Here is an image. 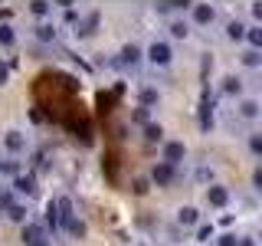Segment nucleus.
<instances>
[{
  "instance_id": "17",
  "label": "nucleus",
  "mask_w": 262,
  "mask_h": 246,
  "mask_svg": "<svg viewBox=\"0 0 262 246\" xmlns=\"http://www.w3.org/2000/svg\"><path fill=\"white\" fill-rule=\"evenodd\" d=\"M7 217H10L13 223H27V207H23V203H13V207L7 210Z\"/></svg>"
},
{
  "instance_id": "29",
  "label": "nucleus",
  "mask_w": 262,
  "mask_h": 246,
  "mask_svg": "<svg viewBox=\"0 0 262 246\" xmlns=\"http://www.w3.org/2000/svg\"><path fill=\"white\" fill-rule=\"evenodd\" d=\"M249 151L262 158V135H252V138H249Z\"/></svg>"
},
{
  "instance_id": "18",
  "label": "nucleus",
  "mask_w": 262,
  "mask_h": 246,
  "mask_svg": "<svg viewBox=\"0 0 262 246\" xmlns=\"http://www.w3.org/2000/svg\"><path fill=\"white\" fill-rule=\"evenodd\" d=\"M239 115H243V118H256V115H259V105L252 102V98H246V102H239Z\"/></svg>"
},
{
  "instance_id": "2",
  "label": "nucleus",
  "mask_w": 262,
  "mask_h": 246,
  "mask_svg": "<svg viewBox=\"0 0 262 246\" xmlns=\"http://www.w3.org/2000/svg\"><path fill=\"white\" fill-rule=\"evenodd\" d=\"M147 59H151L154 66H170V59H174V49H170V43L158 39V43H151V49H147Z\"/></svg>"
},
{
  "instance_id": "11",
  "label": "nucleus",
  "mask_w": 262,
  "mask_h": 246,
  "mask_svg": "<svg viewBox=\"0 0 262 246\" xmlns=\"http://www.w3.org/2000/svg\"><path fill=\"white\" fill-rule=\"evenodd\" d=\"M138 102L144 105V109H151V105H158L161 102V95H158V89H151V86H144L141 92H138Z\"/></svg>"
},
{
  "instance_id": "16",
  "label": "nucleus",
  "mask_w": 262,
  "mask_h": 246,
  "mask_svg": "<svg viewBox=\"0 0 262 246\" xmlns=\"http://www.w3.org/2000/svg\"><path fill=\"white\" fill-rule=\"evenodd\" d=\"M246 30H249V27H243L239 20H233V23L226 27V36H229V39H246Z\"/></svg>"
},
{
  "instance_id": "28",
  "label": "nucleus",
  "mask_w": 262,
  "mask_h": 246,
  "mask_svg": "<svg viewBox=\"0 0 262 246\" xmlns=\"http://www.w3.org/2000/svg\"><path fill=\"white\" fill-rule=\"evenodd\" d=\"M216 246H239V236H233V233H223L216 240Z\"/></svg>"
},
{
  "instance_id": "22",
  "label": "nucleus",
  "mask_w": 262,
  "mask_h": 246,
  "mask_svg": "<svg viewBox=\"0 0 262 246\" xmlns=\"http://www.w3.org/2000/svg\"><path fill=\"white\" fill-rule=\"evenodd\" d=\"M144 138H147V141H161V138H164V128L151 121V125H144Z\"/></svg>"
},
{
  "instance_id": "25",
  "label": "nucleus",
  "mask_w": 262,
  "mask_h": 246,
  "mask_svg": "<svg viewBox=\"0 0 262 246\" xmlns=\"http://www.w3.org/2000/svg\"><path fill=\"white\" fill-rule=\"evenodd\" d=\"M16 171H20V164H16V161L0 158V174H10V177H16Z\"/></svg>"
},
{
  "instance_id": "34",
  "label": "nucleus",
  "mask_w": 262,
  "mask_h": 246,
  "mask_svg": "<svg viewBox=\"0 0 262 246\" xmlns=\"http://www.w3.org/2000/svg\"><path fill=\"white\" fill-rule=\"evenodd\" d=\"M252 187H256V191H262V168L252 171Z\"/></svg>"
},
{
  "instance_id": "14",
  "label": "nucleus",
  "mask_w": 262,
  "mask_h": 246,
  "mask_svg": "<svg viewBox=\"0 0 262 246\" xmlns=\"http://www.w3.org/2000/svg\"><path fill=\"white\" fill-rule=\"evenodd\" d=\"M131 121H135V125H151V109H144V105H138V109L131 112Z\"/></svg>"
},
{
  "instance_id": "13",
  "label": "nucleus",
  "mask_w": 262,
  "mask_h": 246,
  "mask_svg": "<svg viewBox=\"0 0 262 246\" xmlns=\"http://www.w3.org/2000/svg\"><path fill=\"white\" fill-rule=\"evenodd\" d=\"M66 230H69V233H72V236H76V240H82V236H85V233H89V227H85V220H76V217H72V220H69V223H66Z\"/></svg>"
},
{
  "instance_id": "15",
  "label": "nucleus",
  "mask_w": 262,
  "mask_h": 246,
  "mask_svg": "<svg viewBox=\"0 0 262 246\" xmlns=\"http://www.w3.org/2000/svg\"><path fill=\"white\" fill-rule=\"evenodd\" d=\"M246 39H249V46L259 53V49H262V27H249V30H246Z\"/></svg>"
},
{
  "instance_id": "12",
  "label": "nucleus",
  "mask_w": 262,
  "mask_h": 246,
  "mask_svg": "<svg viewBox=\"0 0 262 246\" xmlns=\"http://www.w3.org/2000/svg\"><path fill=\"white\" fill-rule=\"evenodd\" d=\"M13 187H16L20 194H36V177H16Z\"/></svg>"
},
{
  "instance_id": "9",
  "label": "nucleus",
  "mask_w": 262,
  "mask_h": 246,
  "mask_svg": "<svg viewBox=\"0 0 262 246\" xmlns=\"http://www.w3.org/2000/svg\"><path fill=\"white\" fill-rule=\"evenodd\" d=\"M177 223L180 227H196V223H200V210L190 207V203H187V207H180L177 210Z\"/></svg>"
},
{
  "instance_id": "33",
  "label": "nucleus",
  "mask_w": 262,
  "mask_h": 246,
  "mask_svg": "<svg viewBox=\"0 0 262 246\" xmlns=\"http://www.w3.org/2000/svg\"><path fill=\"white\" fill-rule=\"evenodd\" d=\"M7 79H10V66L0 59V86H7Z\"/></svg>"
},
{
  "instance_id": "37",
  "label": "nucleus",
  "mask_w": 262,
  "mask_h": 246,
  "mask_svg": "<svg viewBox=\"0 0 262 246\" xmlns=\"http://www.w3.org/2000/svg\"><path fill=\"white\" fill-rule=\"evenodd\" d=\"M0 20H10V7H4V4H0Z\"/></svg>"
},
{
  "instance_id": "35",
  "label": "nucleus",
  "mask_w": 262,
  "mask_h": 246,
  "mask_svg": "<svg viewBox=\"0 0 262 246\" xmlns=\"http://www.w3.org/2000/svg\"><path fill=\"white\" fill-rule=\"evenodd\" d=\"M30 121H33V125H39V121H43V112H39V109H30Z\"/></svg>"
},
{
  "instance_id": "5",
  "label": "nucleus",
  "mask_w": 262,
  "mask_h": 246,
  "mask_svg": "<svg viewBox=\"0 0 262 246\" xmlns=\"http://www.w3.org/2000/svg\"><path fill=\"white\" fill-rule=\"evenodd\" d=\"M151 180L158 187H167V184H174V168H170V164H164V161H158L151 168Z\"/></svg>"
},
{
  "instance_id": "20",
  "label": "nucleus",
  "mask_w": 262,
  "mask_h": 246,
  "mask_svg": "<svg viewBox=\"0 0 262 246\" xmlns=\"http://www.w3.org/2000/svg\"><path fill=\"white\" fill-rule=\"evenodd\" d=\"M13 43H16V33L7 23H0V46H13Z\"/></svg>"
},
{
  "instance_id": "27",
  "label": "nucleus",
  "mask_w": 262,
  "mask_h": 246,
  "mask_svg": "<svg viewBox=\"0 0 262 246\" xmlns=\"http://www.w3.org/2000/svg\"><path fill=\"white\" fill-rule=\"evenodd\" d=\"M95 27H98V10L89 13V20H82V33H95Z\"/></svg>"
},
{
  "instance_id": "31",
  "label": "nucleus",
  "mask_w": 262,
  "mask_h": 246,
  "mask_svg": "<svg viewBox=\"0 0 262 246\" xmlns=\"http://www.w3.org/2000/svg\"><path fill=\"white\" fill-rule=\"evenodd\" d=\"M243 63H246V66H259V63H262V56L256 53V49H249V53L243 56Z\"/></svg>"
},
{
  "instance_id": "24",
  "label": "nucleus",
  "mask_w": 262,
  "mask_h": 246,
  "mask_svg": "<svg viewBox=\"0 0 262 246\" xmlns=\"http://www.w3.org/2000/svg\"><path fill=\"white\" fill-rule=\"evenodd\" d=\"M187 33H190V27H187V23H184V20H174V23H170V36H177V39H184V36H187Z\"/></svg>"
},
{
  "instance_id": "6",
  "label": "nucleus",
  "mask_w": 262,
  "mask_h": 246,
  "mask_svg": "<svg viewBox=\"0 0 262 246\" xmlns=\"http://www.w3.org/2000/svg\"><path fill=\"white\" fill-rule=\"evenodd\" d=\"M53 210H56V217H59V227H66V223L72 220V200H69L66 194L53 200Z\"/></svg>"
},
{
  "instance_id": "30",
  "label": "nucleus",
  "mask_w": 262,
  "mask_h": 246,
  "mask_svg": "<svg viewBox=\"0 0 262 246\" xmlns=\"http://www.w3.org/2000/svg\"><path fill=\"white\" fill-rule=\"evenodd\" d=\"M30 10L36 13V16H46V10H49V4H43V0H33V4H30Z\"/></svg>"
},
{
  "instance_id": "4",
  "label": "nucleus",
  "mask_w": 262,
  "mask_h": 246,
  "mask_svg": "<svg viewBox=\"0 0 262 246\" xmlns=\"http://www.w3.org/2000/svg\"><path fill=\"white\" fill-rule=\"evenodd\" d=\"M190 20L196 23V27H207V23L216 20V10H213L210 4H193L190 7Z\"/></svg>"
},
{
  "instance_id": "7",
  "label": "nucleus",
  "mask_w": 262,
  "mask_h": 246,
  "mask_svg": "<svg viewBox=\"0 0 262 246\" xmlns=\"http://www.w3.org/2000/svg\"><path fill=\"white\" fill-rule=\"evenodd\" d=\"M141 46H138V43H128V46H121V53H118V63L121 66H138V63H141Z\"/></svg>"
},
{
  "instance_id": "21",
  "label": "nucleus",
  "mask_w": 262,
  "mask_h": 246,
  "mask_svg": "<svg viewBox=\"0 0 262 246\" xmlns=\"http://www.w3.org/2000/svg\"><path fill=\"white\" fill-rule=\"evenodd\" d=\"M239 89H243V82L236 79V76H226V79H223V92H229V95H239Z\"/></svg>"
},
{
  "instance_id": "36",
  "label": "nucleus",
  "mask_w": 262,
  "mask_h": 246,
  "mask_svg": "<svg viewBox=\"0 0 262 246\" xmlns=\"http://www.w3.org/2000/svg\"><path fill=\"white\" fill-rule=\"evenodd\" d=\"M252 16H256V20H262V0H259V4H252Z\"/></svg>"
},
{
  "instance_id": "1",
  "label": "nucleus",
  "mask_w": 262,
  "mask_h": 246,
  "mask_svg": "<svg viewBox=\"0 0 262 246\" xmlns=\"http://www.w3.org/2000/svg\"><path fill=\"white\" fill-rule=\"evenodd\" d=\"M46 233L49 230L39 227V223H23V246H49Z\"/></svg>"
},
{
  "instance_id": "26",
  "label": "nucleus",
  "mask_w": 262,
  "mask_h": 246,
  "mask_svg": "<svg viewBox=\"0 0 262 246\" xmlns=\"http://www.w3.org/2000/svg\"><path fill=\"white\" fill-rule=\"evenodd\" d=\"M13 203H16V197H13V191H0V210H10L13 207Z\"/></svg>"
},
{
  "instance_id": "38",
  "label": "nucleus",
  "mask_w": 262,
  "mask_h": 246,
  "mask_svg": "<svg viewBox=\"0 0 262 246\" xmlns=\"http://www.w3.org/2000/svg\"><path fill=\"white\" fill-rule=\"evenodd\" d=\"M239 246H256V243H252V240H246V236H243V240H239Z\"/></svg>"
},
{
  "instance_id": "3",
  "label": "nucleus",
  "mask_w": 262,
  "mask_h": 246,
  "mask_svg": "<svg viewBox=\"0 0 262 246\" xmlns=\"http://www.w3.org/2000/svg\"><path fill=\"white\" fill-rule=\"evenodd\" d=\"M187 158V148L184 141H164V154H161V161L164 164H170V168H177L180 161Z\"/></svg>"
},
{
  "instance_id": "19",
  "label": "nucleus",
  "mask_w": 262,
  "mask_h": 246,
  "mask_svg": "<svg viewBox=\"0 0 262 246\" xmlns=\"http://www.w3.org/2000/svg\"><path fill=\"white\" fill-rule=\"evenodd\" d=\"M36 39H43V43H53V39H56V30L49 27V23H39V27H36Z\"/></svg>"
},
{
  "instance_id": "8",
  "label": "nucleus",
  "mask_w": 262,
  "mask_h": 246,
  "mask_svg": "<svg viewBox=\"0 0 262 246\" xmlns=\"http://www.w3.org/2000/svg\"><path fill=\"white\" fill-rule=\"evenodd\" d=\"M207 200L213 203V207H226L229 203V191L223 184H210V191H207Z\"/></svg>"
},
{
  "instance_id": "10",
  "label": "nucleus",
  "mask_w": 262,
  "mask_h": 246,
  "mask_svg": "<svg viewBox=\"0 0 262 246\" xmlns=\"http://www.w3.org/2000/svg\"><path fill=\"white\" fill-rule=\"evenodd\" d=\"M4 148H7V151H23V148H27V138H23L20 131H7V135H4Z\"/></svg>"
},
{
  "instance_id": "23",
  "label": "nucleus",
  "mask_w": 262,
  "mask_h": 246,
  "mask_svg": "<svg viewBox=\"0 0 262 246\" xmlns=\"http://www.w3.org/2000/svg\"><path fill=\"white\" fill-rule=\"evenodd\" d=\"M131 191H135V194H147V191H151V177H135V180H131Z\"/></svg>"
},
{
  "instance_id": "32",
  "label": "nucleus",
  "mask_w": 262,
  "mask_h": 246,
  "mask_svg": "<svg viewBox=\"0 0 262 246\" xmlns=\"http://www.w3.org/2000/svg\"><path fill=\"white\" fill-rule=\"evenodd\" d=\"M210 236H213V227H200V230H196V240H200V243H207Z\"/></svg>"
}]
</instances>
